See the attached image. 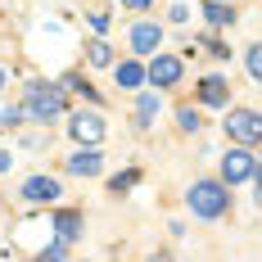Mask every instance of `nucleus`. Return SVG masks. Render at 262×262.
Listing matches in <instances>:
<instances>
[{"instance_id": "16", "label": "nucleus", "mask_w": 262, "mask_h": 262, "mask_svg": "<svg viewBox=\"0 0 262 262\" xmlns=\"http://www.w3.org/2000/svg\"><path fill=\"white\" fill-rule=\"evenodd\" d=\"M177 118H181V131H199V127H204V118H199L194 108H181Z\"/></svg>"}, {"instance_id": "7", "label": "nucleus", "mask_w": 262, "mask_h": 262, "mask_svg": "<svg viewBox=\"0 0 262 262\" xmlns=\"http://www.w3.org/2000/svg\"><path fill=\"white\" fill-rule=\"evenodd\" d=\"M68 172H73V177H100V172H104V154H100L95 145H86V149H77V154L68 158Z\"/></svg>"}, {"instance_id": "17", "label": "nucleus", "mask_w": 262, "mask_h": 262, "mask_svg": "<svg viewBox=\"0 0 262 262\" xmlns=\"http://www.w3.org/2000/svg\"><path fill=\"white\" fill-rule=\"evenodd\" d=\"M244 63H249V73H253V77H262V54H258V46H249Z\"/></svg>"}, {"instance_id": "9", "label": "nucleus", "mask_w": 262, "mask_h": 262, "mask_svg": "<svg viewBox=\"0 0 262 262\" xmlns=\"http://www.w3.org/2000/svg\"><path fill=\"white\" fill-rule=\"evenodd\" d=\"M163 46V27L158 23H136L131 27V50L136 54H154Z\"/></svg>"}, {"instance_id": "14", "label": "nucleus", "mask_w": 262, "mask_h": 262, "mask_svg": "<svg viewBox=\"0 0 262 262\" xmlns=\"http://www.w3.org/2000/svg\"><path fill=\"white\" fill-rule=\"evenodd\" d=\"M158 118V95H140V104H136V122L140 127H154Z\"/></svg>"}, {"instance_id": "12", "label": "nucleus", "mask_w": 262, "mask_h": 262, "mask_svg": "<svg viewBox=\"0 0 262 262\" xmlns=\"http://www.w3.org/2000/svg\"><path fill=\"white\" fill-rule=\"evenodd\" d=\"M54 235L73 244V239L81 235V212H59V217H54Z\"/></svg>"}, {"instance_id": "6", "label": "nucleus", "mask_w": 262, "mask_h": 262, "mask_svg": "<svg viewBox=\"0 0 262 262\" xmlns=\"http://www.w3.org/2000/svg\"><path fill=\"white\" fill-rule=\"evenodd\" d=\"M68 131H73V140H81V145H100L104 140V118L100 113H77L68 122Z\"/></svg>"}, {"instance_id": "13", "label": "nucleus", "mask_w": 262, "mask_h": 262, "mask_svg": "<svg viewBox=\"0 0 262 262\" xmlns=\"http://www.w3.org/2000/svg\"><path fill=\"white\" fill-rule=\"evenodd\" d=\"M113 77H118V86H131V91H136V86L145 81V63L127 59V63H118V68H113Z\"/></svg>"}, {"instance_id": "19", "label": "nucleus", "mask_w": 262, "mask_h": 262, "mask_svg": "<svg viewBox=\"0 0 262 262\" xmlns=\"http://www.w3.org/2000/svg\"><path fill=\"white\" fill-rule=\"evenodd\" d=\"M18 118H23V108H18V104H14V108H0V131H5V127H14Z\"/></svg>"}, {"instance_id": "21", "label": "nucleus", "mask_w": 262, "mask_h": 262, "mask_svg": "<svg viewBox=\"0 0 262 262\" xmlns=\"http://www.w3.org/2000/svg\"><path fill=\"white\" fill-rule=\"evenodd\" d=\"M149 5H154V0H122V9H131V14H145Z\"/></svg>"}, {"instance_id": "11", "label": "nucleus", "mask_w": 262, "mask_h": 262, "mask_svg": "<svg viewBox=\"0 0 262 262\" xmlns=\"http://www.w3.org/2000/svg\"><path fill=\"white\" fill-rule=\"evenodd\" d=\"M204 18H208L212 27H231L235 23V9H231V0H208V5H204Z\"/></svg>"}, {"instance_id": "8", "label": "nucleus", "mask_w": 262, "mask_h": 262, "mask_svg": "<svg viewBox=\"0 0 262 262\" xmlns=\"http://www.w3.org/2000/svg\"><path fill=\"white\" fill-rule=\"evenodd\" d=\"M63 190H59V181L54 177H32V181H23V199L27 204H54Z\"/></svg>"}, {"instance_id": "22", "label": "nucleus", "mask_w": 262, "mask_h": 262, "mask_svg": "<svg viewBox=\"0 0 262 262\" xmlns=\"http://www.w3.org/2000/svg\"><path fill=\"white\" fill-rule=\"evenodd\" d=\"M0 91H5V68H0Z\"/></svg>"}, {"instance_id": "10", "label": "nucleus", "mask_w": 262, "mask_h": 262, "mask_svg": "<svg viewBox=\"0 0 262 262\" xmlns=\"http://www.w3.org/2000/svg\"><path fill=\"white\" fill-rule=\"evenodd\" d=\"M199 100H204L208 108L231 104V81H226V77H204V81H199Z\"/></svg>"}, {"instance_id": "4", "label": "nucleus", "mask_w": 262, "mask_h": 262, "mask_svg": "<svg viewBox=\"0 0 262 262\" xmlns=\"http://www.w3.org/2000/svg\"><path fill=\"white\" fill-rule=\"evenodd\" d=\"M249 177H258L253 149H231V154L222 158V181L226 185H239V181H249Z\"/></svg>"}, {"instance_id": "3", "label": "nucleus", "mask_w": 262, "mask_h": 262, "mask_svg": "<svg viewBox=\"0 0 262 262\" xmlns=\"http://www.w3.org/2000/svg\"><path fill=\"white\" fill-rule=\"evenodd\" d=\"M226 136L253 149V145L262 140V118H258V108H231V118H226Z\"/></svg>"}, {"instance_id": "1", "label": "nucleus", "mask_w": 262, "mask_h": 262, "mask_svg": "<svg viewBox=\"0 0 262 262\" xmlns=\"http://www.w3.org/2000/svg\"><path fill=\"white\" fill-rule=\"evenodd\" d=\"M226 208H231V185L226 181H194V190H190V212L194 217L217 222Z\"/></svg>"}, {"instance_id": "2", "label": "nucleus", "mask_w": 262, "mask_h": 262, "mask_svg": "<svg viewBox=\"0 0 262 262\" xmlns=\"http://www.w3.org/2000/svg\"><path fill=\"white\" fill-rule=\"evenodd\" d=\"M23 113L36 118V122H50L63 113V91L59 86H46V81H32L27 86V100H23Z\"/></svg>"}, {"instance_id": "20", "label": "nucleus", "mask_w": 262, "mask_h": 262, "mask_svg": "<svg viewBox=\"0 0 262 262\" xmlns=\"http://www.w3.org/2000/svg\"><path fill=\"white\" fill-rule=\"evenodd\" d=\"M63 253H68V239H54V244L41 253V258H63Z\"/></svg>"}, {"instance_id": "5", "label": "nucleus", "mask_w": 262, "mask_h": 262, "mask_svg": "<svg viewBox=\"0 0 262 262\" xmlns=\"http://www.w3.org/2000/svg\"><path fill=\"white\" fill-rule=\"evenodd\" d=\"M145 81H154V86H177L181 81V59L177 54H158L149 59V68H145Z\"/></svg>"}, {"instance_id": "15", "label": "nucleus", "mask_w": 262, "mask_h": 262, "mask_svg": "<svg viewBox=\"0 0 262 262\" xmlns=\"http://www.w3.org/2000/svg\"><path fill=\"white\" fill-rule=\"evenodd\" d=\"M86 50H91V63H100V68H104V63H113V50H108V41H91Z\"/></svg>"}, {"instance_id": "18", "label": "nucleus", "mask_w": 262, "mask_h": 262, "mask_svg": "<svg viewBox=\"0 0 262 262\" xmlns=\"http://www.w3.org/2000/svg\"><path fill=\"white\" fill-rule=\"evenodd\" d=\"M113 194H122V190H131V185H136V172H122V177H113Z\"/></svg>"}]
</instances>
